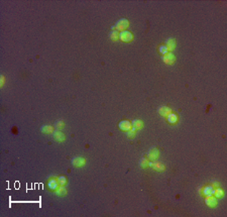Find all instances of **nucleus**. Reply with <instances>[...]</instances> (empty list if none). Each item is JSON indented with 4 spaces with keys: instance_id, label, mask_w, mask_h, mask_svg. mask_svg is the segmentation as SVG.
<instances>
[{
    "instance_id": "obj_1",
    "label": "nucleus",
    "mask_w": 227,
    "mask_h": 217,
    "mask_svg": "<svg viewBox=\"0 0 227 217\" xmlns=\"http://www.w3.org/2000/svg\"><path fill=\"white\" fill-rule=\"evenodd\" d=\"M119 36H120V40L123 41V42H130V41H132V38H133L132 33L129 32V31H127V30H123V31L120 33Z\"/></svg>"
},
{
    "instance_id": "obj_2",
    "label": "nucleus",
    "mask_w": 227,
    "mask_h": 217,
    "mask_svg": "<svg viewBox=\"0 0 227 217\" xmlns=\"http://www.w3.org/2000/svg\"><path fill=\"white\" fill-rule=\"evenodd\" d=\"M128 26V21L126 20V19H124V18H122V19H119L117 22H116V25H115V27L117 28V29H125L126 27Z\"/></svg>"
},
{
    "instance_id": "obj_3",
    "label": "nucleus",
    "mask_w": 227,
    "mask_h": 217,
    "mask_svg": "<svg viewBox=\"0 0 227 217\" xmlns=\"http://www.w3.org/2000/svg\"><path fill=\"white\" fill-rule=\"evenodd\" d=\"M206 204L210 207H215L216 204H217V201H216V198L215 197H212L211 195H209L207 198H206Z\"/></svg>"
},
{
    "instance_id": "obj_4",
    "label": "nucleus",
    "mask_w": 227,
    "mask_h": 217,
    "mask_svg": "<svg viewBox=\"0 0 227 217\" xmlns=\"http://www.w3.org/2000/svg\"><path fill=\"white\" fill-rule=\"evenodd\" d=\"M85 164V159L82 156H76L73 160V165L75 167H82Z\"/></svg>"
},
{
    "instance_id": "obj_5",
    "label": "nucleus",
    "mask_w": 227,
    "mask_h": 217,
    "mask_svg": "<svg viewBox=\"0 0 227 217\" xmlns=\"http://www.w3.org/2000/svg\"><path fill=\"white\" fill-rule=\"evenodd\" d=\"M119 127L122 130H129L131 128V124H130V122H128L126 120H123L119 123Z\"/></svg>"
},
{
    "instance_id": "obj_6",
    "label": "nucleus",
    "mask_w": 227,
    "mask_h": 217,
    "mask_svg": "<svg viewBox=\"0 0 227 217\" xmlns=\"http://www.w3.org/2000/svg\"><path fill=\"white\" fill-rule=\"evenodd\" d=\"M53 135H54V139L56 141H58V142H63L66 139L65 137V134L63 132H61V131H56V132L53 133Z\"/></svg>"
},
{
    "instance_id": "obj_7",
    "label": "nucleus",
    "mask_w": 227,
    "mask_h": 217,
    "mask_svg": "<svg viewBox=\"0 0 227 217\" xmlns=\"http://www.w3.org/2000/svg\"><path fill=\"white\" fill-rule=\"evenodd\" d=\"M163 61H164V63H167V64H173L174 61H175V57H174L173 54L169 53L168 55H166V56L163 57Z\"/></svg>"
},
{
    "instance_id": "obj_8",
    "label": "nucleus",
    "mask_w": 227,
    "mask_h": 217,
    "mask_svg": "<svg viewBox=\"0 0 227 217\" xmlns=\"http://www.w3.org/2000/svg\"><path fill=\"white\" fill-rule=\"evenodd\" d=\"M158 112L160 115H163V116H167L169 113H171V109L168 108V107H160L158 109Z\"/></svg>"
},
{
    "instance_id": "obj_9",
    "label": "nucleus",
    "mask_w": 227,
    "mask_h": 217,
    "mask_svg": "<svg viewBox=\"0 0 227 217\" xmlns=\"http://www.w3.org/2000/svg\"><path fill=\"white\" fill-rule=\"evenodd\" d=\"M157 155H158V151L155 148H151L150 153H149V157L151 159V160H153V159H156Z\"/></svg>"
},
{
    "instance_id": "obj_10",
    "label": "nucleus",
    "mask_w": 227,
    "mask_h": 217,
    "mask_svg": "<svg viewBox=\"0 0 227 217\" xmlns=\"http://www.w3.org/2000/svg\"><path fill=\"white\" fill-rule=\"evenodd\" d=\"M213 189H214V188H213L212 186H208V187H206V188H205V190L203 191L204 195H206V196H209V195L213 194V193H214V190H213Z\"/></svg>"
},
{
    "instance_id": "obj_11",
    "label": "nucleus",
    "mask_w": 227,
    "mask_h": 217,
    "mask_svg": "<svg viewBox=\"0 0 227 217\" xmlns=\"http://www.w3.org/2000/svg\"><path fill=\"white\" fill-rule=\"evenodd\" d=\"M152 168H153L154 170H156V171H159V172H161V171L164 170V166H163L162 164H160V163H156V164H154V165L152 166Z\"/></svg>"
},
{
    "instance_id": "obj_12",
    "label": "nucleus",
    "mask_w": 227,
    "mask_h": 217,
    "mask_svg": "<svg viewBox=\"0 0 227 217\" xmlns=\"http://www.w3.org/2000/svg\"><path fill=\"white\" fill-rule=\"evenodd\" d=\"M58 185H59V181H54V180H52L51 182H49V187L52 189V190H57V188H58Z\"/></svg>"
},
{
    "instance_id": "obj_13",
    "label": "nucleus",
    "mask_w": 227,
    "mask_h": 217,
    "mask_svg": "<svg viewBox=\"0 0 227 217\" xmlns=\"http://www.w3.org/2000/svg\"><path fill=\"white\" fill-rule=\"evenodd\" d=\"M132 125H133L135 128H141V127H142V122H141L140 120L135 119V120L132 122Z\"/></svg>"
},
{
    "instance_id": "obj_14",
    "label": "nucleus",
    "mask_w": 227,
    "mask_h": 217,
    "mask_svg": "<svg viewBox=\"0 0 227 217\" xmlns=\"http://www.w3.org/2000/svg\"><path fill=\"white\" fill-rule=\"evenodd\" d=\"M214 194H215L216 198H220V197L223 196L224 193H223V191L221 189H216V190H214Z\"/></svg>"
},
{
    "instance_id": "obj_15",
    "label": "nucleus",
    "mask_w": 227,
    "mask_h": 217,
    "mask_svg": "<svg viewBox=\"0 0 227 217\" xmlns=\"http://www.w3.org/2000/svg\"><path fill=\"white\" fill-rule=\"evenodd\" d=\"M177 119H178V117L176 116V115H174V114H172V115H169V117H168V120L171 122V123H174V122H176L177 121Z\"/></svg>"
},
{
    "instance_id": "obj_16",
    "label": "nucleus",
    "mask_w": 227,
    "mask_h": 217,
    "mask_svg": "<svg viewBox=\"0 0 227 217\" xmlns=\"http://www.w3.org/2000/svg\"><path fill=\"white\" fill-rule=\"evenodd\" d=\"M117 35H118V33H117L116 31L111 32V33H110V38H111L112 41H116V40H117Z\"/></svg>"
},
{
    "instance_id": "obj_17",
    "label": "nucleus",
    "mask_w": 227,
    "mask_h": 217,
    "mask_svg": "<svg viewBox=\"0 0 227 217\" xmlns=\"http://www.w3.org/2000/svg\"><path fill=\"white\" fill-rule=\"evenodd\" d=\"M58 181H59V183H60L61 185H65V184L67 183V179H66L65 177H60Z\"/></svg>"
},
{
    "instance_id": "obj_18",
    "label": "nucleus",
    "mask_w": 227,
    "mask_h": 217,
    "mask_svg": "<svg viewBox=\"0 0 227 217\" xmlns=\"http://www.w3.org/2000/svg\"><path fill=\"white\" fill-rule=\"evenodd\" d=\"M56 124H57V127H59V128H62L64 126V122L62 120H59V125H58V121L56 122Z\"/></svg>"
},
{
    "instance_id": "obj_19",
    "label": "nucleus",
    "mask_w": 227,
    "mask_h": 217,
    "mask_svg": "<svg viewBox=\"0 0 227 217\" xmlns=\"http://www.w3.org/2000/svg\"><path fill=\"white\" fill-rule=\"evenodd\" d=\"M159 52H163L162 55H164V54L167 53V47H161V48L159 49Z\"/></svg>"
}]
</instances>
